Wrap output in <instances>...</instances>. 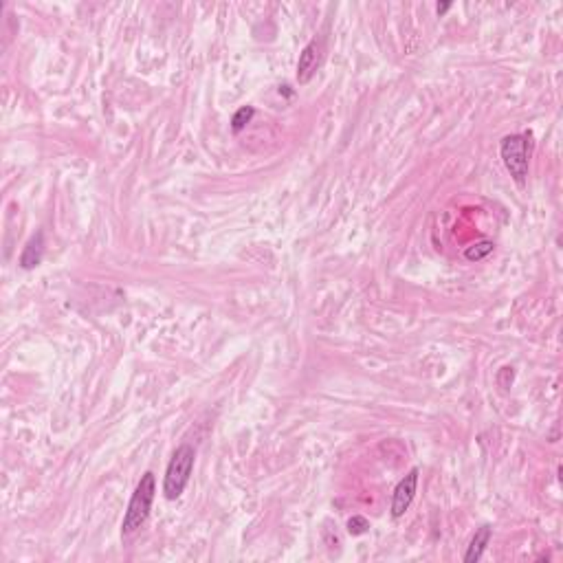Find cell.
<instances>
[{
	"instance_id": "obj_8",
	"label": "cell",
	"mask_w": 563,
	"mask_h": 563,
	"mask_svg": "<svg viewBox=\"0 0 563 563\" xmlns=\"http://www.w3.org/2000/svg\"><path fill=\"white\" fill-rule=\"evenodd\" d=\"M253 115H255V110L251 108V106H245V108H240L236 115H233V119H231V128L236 130V132H240L243 130L251 119H253Z\"/></svg>"
},
{
	"instance_id": "obj_2",
	"label": "cell",
	"mask_w": 563,
	"mask_h": 563,
	"mask_svg": "<svg viewBox=\"0 0 563 563\" xmlns=\"http://www.w3.org/2000/svg\"><path fill=\"white\" fill-rule=\"evenodd\" d=\"M194 460H196V451L192 445H180L174 451L168 465V471H166V480H163L166 499H178L183 495L190 482V475H192V469H194Z\"/></svg>"
},
{
	"instance_id": "obj_11",
	"label": "cell",
	"mask_w": 563,
	"mask_h": 563,
	"mask_svg": "<svg viewBox=\"0 0 563 563\" xmlns=\"http://www.w3.org/2000/svg\"><path fill=\"white\" fill-rule=\"evenodd\" d=\"M449 7H451V3H442V5H438V7H436V11H438V13L442 16V13H445V11H447Z\"/></svg>"
},
{
	"instance_id": "obj_7",
	"label": "cell",
	"mask_w": 563,
	"mask_h": 563,
	"mask_svg": "<svg viewBox=\"0 0 563 563\" xmlns=\"http://www.w3.org/2000/svg\"><path fill=\"white\" fill-rule=\"evenodd\" d=\"M491 535H493V530H491L489 526H482V528L473 535L471 544H469V550L465 552V561H467V563H477V561L482 559V555H484V550H487V546H489V541H491Z\"/></svg>"
},
{
	"instance_id": "obj_1",
	"label": "cell",
	"mask_w": 563,
	"mask_h": 563,
	"mask_svg": "<svg viewBox=\"0 0 563 563\" xmlns=\"http://www.w3.org/2000/svg\"><path fill=\"white\" fill-rule=\"evenodd\" d=\"M154 493H156V480H154V473L148 471L144 477H141V482L137 484V489L130 497L128 511H126L124 521H122V535L124 537L134 535L148 521L150 511H152V501H154Z\"/></svg>"
},
{
	"instance_id": "obj_9",
	"label": "cell",
	"mask_w": 563,
	"mask_h": 563,
	"mask_svg": "<svg viewBox=\"0 0 563 563\" xmlns=\"http://www.w3.org/2000/svg\"><path fill=\"white\" fill-rule=\"evenodd\" d=\"M493 251V243H489V240H484V243H477V245H473V247H469L467 251H465V257L467 260H482V257H487L489 253Z\"/></svg>"
},
{
	"instance_id": "obj_3",
	"label": "cell",
	"mask_w": 563,
	"mask_h": 563,
	"mask_svg": "<svg viewBox=\"0 0 563 563\" xmlns=\"http://www.w3.org/2000/svg\"><path fill=\"white\" fill-rule=\"evenodd\" d=\"M530 150L533 144L526 134H509L501 139L499 146V154L501 161H504L506 170L511 172V176L521 185L528 176V166H530Z\"/></svg>"
},
{
	"instance_id": "obj_4",
	"label": "cell",
	"mask_w": 563,
	"mask_h": 563,
	"mask_svg": "<svg viewBox=\"0 0 563 563\" xmlns=\"http://www.w3.org/2000/svg\"><path fill=\"white\" fill-rule=\"evenodd\" d=\"M418 489V469H412L403 480L398 482L392 497V517H403L405 511L412 506L414 495Z\"/></svg>"
},
{
	"instance_id": "obj_5",
	"label": "cell",
	"mask_w": 563,
	"mask_h": 563,
	"mask_svg": "<svg viewBox=\"0 0 563 563\" xmlns=\"http://www.w3.org/2000/svg\"><path fill=\"white\" fill-rule=\"evenodd\" d=\"M319 47H317V40H313V42H308L304 47V51L299 53V62H297V79H299V84H306L308 79L313 77L315 69H317V53Z\"/></svg>"
},
{
	"instance_id": "obj_6",
	"label": "cell",
	"mask_w": 563,
	"mask_h": 563,
	"mask_svg": "<svg viewBox=\"0 0 563 563\" xmlns=\"http://www.w3.org/2000/svg\"><path fill=\"white\" fill-rule=\"evenodd\" d=\"M42 255H45V233L37 231L27 243L23 255H20V267H23V269H33V267H37L40 262H42Z\"/></svg>"
},
{
	"instance_id": "obj_10",
	"label": "cell",
	"mask_w": 563,
	"mask_h": 563,
	"mask_svg": "<svg viewBox=\"0 0 563 563\" xmlns=\"http://www.w3.org/2000/svg\"><path fill=\"white\" fill-rule=\"evenodd\" d=\"M368 528H370V524H368L366 517L354 515L348 519V533L350 535H364V533H368Z\"/></svg>"
}]
</instances>
